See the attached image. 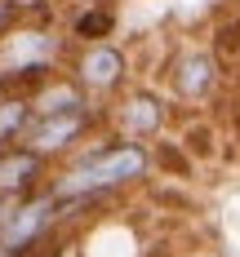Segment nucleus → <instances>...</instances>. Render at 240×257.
<instances>
[{"instance_id":"obj_1","label":"nucleus","mask_w":240,"mask_h":257,"mask_svg":"<svg viewBox=\"0 0 240 257\" xmlns=\"http://www.w3.org/2000/svg\"><path fill=\"white\" fill-rule=\"evenodd\" d=\"M147 173H151V151L142 138H107L76 151L49 186L58 200H76V195L107 200L125 186H138Z\"/></svg>"},{"instance_id":"obj_2","label":"nucleus","mask_w":240,"mask_h":257,"mask_svg":"<svg viewBox=\"0 0 240 257\" xmlns=\"http://www.w3.org/2000/svg\"><path fill=\"white\" fill-rule=\"evenodd\" d=\"M58 222H62V200L53 195V186H40L9 208L0 226V248H9L14 257H31Z\"/></svg>"},{"instance_id":"obj_3","label":"nucleus","mask_w":240,"mask_h":257,"mask_svg":"<svg viewBox=\"0 0 240 257\" xmlns=\"http://www.w3.org/2000/svg\"><path fill=\"white\" fill-rule=\"evenodd\" d=\"M98 120H103L98 106H80V111H62V115H31V124L23 128L18 142L31 147L36 155H45V160H62L85 142V133Z\"/></svg>"},{"instance_id":"obj_4","label":"nucleus","mask_w":240,"mask_h":257,"mask_svg":"<svg viewBox=\"0 0 240 257\" xmlns=\"http://www.w3.org/2000/svg\"><path fill=\"white\" fill-rule=\"evenodd\" d=\"M71 76L85 84L89 98H111L116 89H125L129 62L111 40H89V45H80L76 62H71Z\"/></svg>"},{"instance_id":"obj_5","label":"nucleus","mask_w":240,"mask_h":257,"mask_svg":"<svg viewBox=\"0 0 240 257\" xmlns=\"http://www.w3.org/2000/svg\"><path fill=\"white\" fill-rule=\"evenodd\" d=\"M169 84L187 102H205L218 89V53L209 49H187L169 62Z\"/></svg>"},{"instance_id":"obj_6","label":"nucleus","mask_w":240,"mask_h":257,"mask_svg":"<svg viewBox=\"0 0 240 257\" xmlns=\"http://www.w3.org/2000/svg\"><path fill=\"white\" fill-rule=\"evenodd\" d=\"M45 169H49V160L36 155L31 147H23V142L5 147V151H0V195L23 200V195H31V191L49 186V182H45Z\"/></svg>"},{"instance_id":"obj_7","label":"nucleus","mask_w":240,"mask_h":257,"mask_svg":"<svg viewBox=\"0 0 240 257\" xmlns=\"http://www.w3.org/2000/svg\"><path fill=\"white\" fill-rule=\"evenodd\" d=\"M27 102H31V115H62V111H80L89 106V93L76 76H45L40 84L27 89Z\"/></svg>"},{"instance_id":"obj_8","label":"nucleus","mask_w":240,"mask_h":257,"mask_svg":"<svg viewBox=\"0 0 240 257\" xmlns=\"http://www.w3.org/2000/svg\"><path fill=\"white\" fill-rule=\"evenodd\" d=\"M111 124L120 128V138H151L165 124V106H160L156 93L133 89V93H125L120 106H111Z\"/></svg>"},{"instance_id":"obj_9","label":"nucleus","mask_w":240,"mask_h":257,"mask_svg":"<svg viewBox=\"0 0 240 257\" xmlns=\"http://www.w3.org/2000/svg\"><path fill=\"white\" fill-rule=\"evenodd\" d=\"M111 31H116V5H107V0H89L76 18H71V40L76 45L111 40Z\"/></svg>"},{"instance_id":"obj_10","label":"nucleus","mask_w":240,"mask_h":257,"mask_svg":"<svg viewBox=\"0 0 240 257\" xmlns=\"http://www.w3.org/2000/svg\"><path fill=\"white\" fill-rule=\"evenodd\" d=\"M27 124H31V102H27V93H5V98H0V151L14 147V142L23 138Z\"/></svg>"},{"instance_id":"obj_11","label":"nucleus","mask_w":240,"mask_h":257,"mask_svg":"<svg viewBox=\"0 0 240 257\" xmlns=\"http://www.w3.org/2000/svg\"><path fill=\"white\" fill-rule=\"evenodd\" d=\"M18 14H23V0H0V36H5V31H14Z\"/></svg>"},{"instance_id":"obj_12","label":"nucleus","mask_w":240,"mask_h":257,"mask_svg":"<svg viewBox=\"0 0 240 257\" xmlns=\"http://www.w3.org/2000/svg\"><path fill=\"white\" fill-rule=\"evenodd\" d=\"M0 257H14V253H9V248H0Z\"/></svg>"}]
</instances>
